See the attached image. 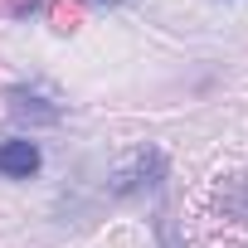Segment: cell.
I'll use <instances>...</instances> for the list:
<instances>
[{"instance_id": "6da1fadb", "label": "cell", "mask_w": 248, "mask_h": 248, "mask_svg": "<svg viewBox=\"0 0 248 248\" xmlns=\"http://www.w3.org/2000/svg\"><path fill=\"white\" fill-rule=\"evenodd\" d=\"M166 170H170V166H166V151H156V146H137L127 166H117V175H112V195L161 190V185H166Z\"/></svg>"}, {"instance_id": "7a4b0ae2", "label": "cell", "mask_w": 248, "mask_h": 248, "mask_svg": "<svg viewBox=\"0 0 248 248\" xmlns=\"http://www.w3.org/2000/svg\"><path fill=\"white\" fill-rule=\"evenodd\" d=\"M5 102H10V112H15L20 122H30V127H54V122L63 117V107H54L49 97H39V93H30V88H10Z\"/></svg>"}, {"instance_id": "3957f363", "label": "cell", "mask_w": 248, "mask_h": 248, "mask_svg": "<svg viewBox=\"0 0 248 248\" xmlns=\"http://www.w3.org/2000/svg\"><path fill=\"white\" fill-rule=\"evenodd\" d=\"M39 166H44V156H39L34 141H25V137L0 141V175H10V180H30Z\"/></svg>"}, {"instance_id": "277c9868", "label": "cell", "mask_w": 248, "mask_h": 248, "mask_svg": "<svg viewBox=\"0 0 248 248\" xmlns=\"http://www.w3.org/2000/svg\"><path fill=\"white\" fill-rule=\"evenodd\" d=\"M107 5H112V0H107Z\"/></svg>"}]
</instances>
